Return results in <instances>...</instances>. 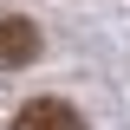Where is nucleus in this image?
I'll return each instance as SVG.
<instances>
[{"label":"nucleus","mask_w":130,"mask_h":130,"mask_svg":"<svg viewBox=\"0 0 130 130\" xmlns=\"http://www.w3.org/2000/svg\"><path fill=\"white\" fill-rule=\"evenodd\" d=\"M39 26H32L26 13H0V72H20V65L39 59Z\"/></svg>","instance_id":"1"},{"label":"nucleus","mask_w":130,"mask_h":130,"mask_svg":"<svg viewBox=\"0 0 130 130\" xmlns=\"http://www.w3.org/2000/svg\"><path fill=\"white\" fill-rule=\"evenodd\" d=\"M13 130H85V117L72 104H59V98H32L26 111L13 117Z\"/></svg>","instance_id":"2"}]
</instances>
